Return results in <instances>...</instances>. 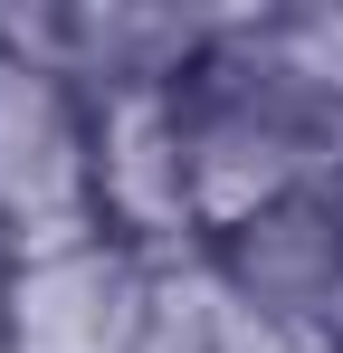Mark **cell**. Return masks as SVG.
Masks as SVG:
<instances>
[{
    "label": "cell",
    "instance_id": "cell-1",
    "mask_svg": "<svg viewBox=\"0 0 343 353\" xmlns=\"http://www.w3.org/2000/svg\"><path fill=\"white\" fill-rule=\"evenodd\" d=\"M96 230V96L19 19H0V258H39Z\"/></svg>",
    "mask_w": 343,
    "mask_h": 353
},
{
    "label": "cell",
    "instance_id": "cell-2",
    "mask_svg": "<svg viewBox=\"0 0 343 353\" xmlns=\"http://www.w3.org/2000/svg\"><path fill=\"white\" fill-rule=\"evenodd\" d=\"M163 296V258L134 239H67L0 268V353H134Z\"/></svg>",
    "mask_w": 343,
    "mask_h": 353
},
{
    "label": "cell",
    "instance_id": "cell-3",
    "mask_svg": "<svg viewBox=\"0 0 343 353\" xmlns=\"http://www.w3.org/2000/svg\"><path fill=\"white\" fill-rule=\"evenodd\" d=\"M200 258H210V277H220L238 305H258V315H277V325H305V334L343 344V181L295 191V201H277V210L220 230Z\"/></svg>",
    "mask_w": 343,
    "mask_h": 353
},
{
    "label": "cell",
    "instance_id": "cell-4",
    "mask_svg": "<svg viewBox=\"0 0 343 353\" xmlns=\"http://www.w3.org/2000/svg\"><path fill=\"white\" fill-rule=\"evenodd\" d=\"M134 353H220V287H210V258H181L163 268V296H153V325Z\"/></svg>",
    "mask_w": 343,
    "mask_h": 353
},
{
    "label": "cell",
    "instance_id": "cell-5",
    "mask_svg": "<svg viewBox=\"0 0 343 353\" xmlns=\"http://www.w3.org/2000/svg\"><path fill=\"white\" fill-rule=\"evenodd\" d=\"M210 287H220V277H210ZM220 353H343V344L305 334V325H277V315H258V305H238V296L220 287Z\"/></svg>",
    "mask_w": 343,
    "mask_h": 353
}]
</instances>
